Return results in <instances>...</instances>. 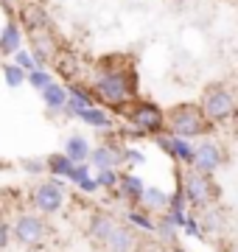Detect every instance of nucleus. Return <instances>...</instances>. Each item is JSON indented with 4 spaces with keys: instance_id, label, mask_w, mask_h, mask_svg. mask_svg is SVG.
<instances>
[{
    "instance_id": "obj_1",
    "label": "nucleus",
    "mask_w": 238,
    "mask_h": 252,
    "mask_svg": "<svg viewBox=\"0 0 238 252\" xmlns=\"http://www.w3.org/2000/svg\"><path fill=\"white\" fill-rule=\"evenodd\" d=\"M92 101H101L107 107L123 109L129 101L138 98V73L126 56H107L98 59L90 79Z\"/></svg>"
},
{
    "instance_id": "obj_2",
    "label": "nucleus",
    "mask_w": 238,
    "mask_h": 252,
    "mask_svg": "<svg viewBox=\"0 0 238 252\" xmlns=\"http://www.w3.org/2000/svg\"><path fill=\"white\" fill-rule=\"evenodd\" d=\"M213 124L202 115L199 104L193 101H182L165 112V132L174 137H185V140H193V137H205L210 135Z\"/></svg>"
},
{
    "instance_id": "obj_3",
    "label": "nucleus",
    "mask_w": 238,
    "mask_h": 252,
    "mask_svg": "<svg viewBox=\"0 0 238 252\" xmlns=\"http://www.w3.org/2000/svg\"><path fill=\"white\" fill-rule=\"evenodd\" d=\"M179 182H182V193H179V196H182L193 210H205V207H210V205H219L221 188H219V182L213 180V174L188 165L182 171V180Z\"/></svg>"
},
{
    "instance_id": "obj_4",
    "label": "nucleus",
    "mask_w": 238,
    "mask_h": 252,
    "mask_svg": "<svg viewBox=\"0 0 238 252\" xmlns=\"http://www.w3.org/2000/svg\"><path fill=\"white\" fill-rule=\"evenodd\" d=\"M199 109L213 126L227 124L230 118L236 115V95L224 81H210L199 95Z\"/></svg>"
},
{
    "instance_id": "obj_5",
    "label": "nucleus",
    "mask_w": 238,
    "mask_h": 252,
    "mask_svg": "<svg viewBox=\"0 0 238 252\" xmlns=\"http://www.w3.org/2000/svg\"><path fill=\"white\" fill-rule=\"evenodd\" d=\"M123 115L143 135H163L165 132V112L154 101H146V98L129 101L126 107H123Z\"/></svg>"
},
{
    "instance_id": "obj_6",
    "label": "nucleus",
    "mask_w": 238,
    "mask_h": 252,
    "mask_svg": "<svg viewBox=\"0 0 238 252\" xmlns=\"http://www.w3.org/2000/svg\"><path fill=\"white\" fill-rule=\"evenodd\" d=\"M11 235H14V241L23 250H39V247H45L51 227L42 219V213H37V210L34 213H20L14 227H11Z\"/></svg>"
},
{
    "instance_id": "obj_7",
    "label": "nucleus",
    "mask_w": 238,
    "mask_h": 252,
    "mask_svg": "<svg viewBox=\"0 0 238 252\" xmlns=\"http://www.w3.org/2000/svg\"><path fill=\"white\" fill-rule=\"evenodd\" d=\"M227 160H230V154H227V149H224V143H219V140H213V137H208V135L193 146L191 165L193 168H199V171L216 174L219 168L227 165Z\"/></svg>"
},
{
    "instance_id": "obj_8",
    "label": "nucleus",
    "mask_w": 238,
    "mask_h": 252,
    "mask_svg": "<svg viewBox=\"0 0 238 252\" xmlns=\"http://www.w3.org/2000/svg\"><path fill=\"white\" fill-rule=\"evenodd\" d=\"M64 185L59 180H45L39 182V185H34V190H31V207L37 210V213H42V216H54V213H59L64 207Z\"/></svg>"
},
{
    "instance_id": "obj_9",
    "label": "nucleus",
    "mask_w": 238,
    "mask_h": 252,
    "mask_svg": "<svg viewBox=\"0 0 238 252\" xmlns=\"http://www.w3.org/2000/svg\"><path fill=\"white\" fill-rule=\"evenodd\" d=\"M101 250L104 252H140L143 250V241H140V233L129 221L126 224L115 221V227L107 235V241L101 244Z\"/></svg>"
},
{
    "instance_id": "obj_10",
    "label": "nucleus",
    "mask_w": 238,
    "mask_h": 252,
    "mask_svg": "<svg viewBox=\"0 0 238 252\" xmlns=\"http://www.w3.org/2000/svg\"><path fill=\"white\" fill-rule=\"evenodd\" d=\"M87 160L95 165V168H118L123 162V146L115 143V140H104L98 149H92L87 154Z\"/></svg>"
},
{
    "instance_id": "obj_11",
    "label": "nucleus",
    "mask_w": 238,
    "mask_h": 252,
    "mask_svg": "<svg viewBox=\"0 0 238 252\" xmlns=\"http://www.w3.org/2000/svg\"><path fill=\"white\" fill-rule=\"evenodd\" d=\"M115 221L118 219L112 216L110 210H92L90 219H87V238H90L95 247H101V244L107 241V235H110V230L115 227Z\"/></svg>"
},
{
    "instance_id": "obj_12",
    "label": "nucleus",
    "mask_w": 238,
    "mask_h": 252,
    "mask_svg": "<svg viewBox=\"0 0 238 252\" xmlns=\"http://www.w3.org/2000/svg\"><path fill=\"white\" fill-rule=\"evenodd\" d=\"M143 180L140 177H135V174H118V185H115V190H120L123 193V199H126L129 205H138L140 196H143Z\"/></svg>"
},
{
    "instance_id": "obj_13",
    "label": "nucleus",
    "mask_w": 238,
    "mask_h": 252,
    "mask_svg": "<svg viewBox=\"0 0 238 252\" xmlns=\"http://www.w3.org/2000/svg\"><path fill=\"white\" fill-rule=\"evenodd\" d=\"M23 42V28H20L17 20H9L6 28L0 31V54H14Z\"/></svg>"
},
{
    "instance_id": "obj_14",
    "label": "nucleus",
    "mask_w": 238,
    "mask_h": 252,
    "mask_svg": "<svg viewBox=\"0 0 238 252\" xmlns=\"http://www.w3.org/2000/svg\"><path fill=\"white\" fill-rule=\"evenodd\" d=\"M138 205L146 207L149 213H165L168 210V193L160 188H143V196H140Z\"/></svg>"
},
{
    "instance_id": "obj_15",
    "label": "nucleus",
    "mask_w": 238,
    "mask_h": 252,
    "mask_svg": "<svg viewBox=\"0 0 238 252\" xmlns=\"http://www.w3.org/2000/svg\"><path fill=\"white\" fill-rule=\"evenodd\" d=\"M160 137V135H157ZM160 146H165L168 149V154H174L179 162H185V165H191V157H193V146L191 140H185V137H174L171 135V140H165V137H160Z\"/></svg>"
},
{
    "instance_id": "obj_16",
    "label": "nucleus",
    "mask_w": 238,
    "mask_h": 252,
    "mask_svg": "<svg viewBox=\"0 0 238 252\" xmlns=\"http://www.w3.org/2000/svg\"><path fill=\"white\" fill-rule=\"evenodd\" d=\"M64 154H67V160L70 162H84L87 160V154H90V143L84 140L82 135H70L67 137V146H64Z\"/></svg>"
},
{
    "instance_id": "obj_17",
    "label": "nucleus",
    "mask_w": 238,
    "mask_h": 252,
    "mask_svg": "<svg viewBox=\"0 0 238 252\" xmlns=\"http://www.w3.org/2000/svg\"><path fill=\"white\" fill-rule=\"evenodd\" d=\"M42 98H45L48 109H64V101H67V90H64L62 84H56V81H48L45 87H42Z\"/></svg>"
},
{
    "instance_id": "obj_18",
    "label": "nucleus",
    "mask_w": 238,
    "mask_h": 252,
    "mask_svg": "<svg viewBox=\"0 0 238 252\" xmlns=\"http://www.w3.org/2000/svg\"><path fill=\"white\" fill-rule=\"evenodd\" d=\"M76 115L82 118L84 124L95 126V129H110L112 126V118L107 115L101 107H87V109H82V112H76Z\"/></svg>"
},
{
    "instance_id": "obj_19",
    "label": "nucleus",
    "mask_w": 238,
    "mask_h": 252,
    "mask_svg": "<svg viewBox=\"0 0 238 252\" xmlns=\"http://www.w3.org/2000/svg\"><path fill=\"white\" fill-rule=\"evenodd\" d=\"M64 107H70V112H82V109H87V107H92V95H90V90H79V87H70L67 90V101H64Z\"/></svg>"
},
{
    "instance_id": "obj_20",
    "label": "nucleus",
    "mask_w": 238,
    "mask_h": 252,
    "mask_svg": "<svg viewBox=\"0 0 238 252\" xmlns=\"http://www.w3.org/2000/svg\"><path fill=\"white\" fill-rule=\"evenodd\" d=\"M45 165L51 168V174H64V177H70L76 162L67 160V154H51V157L45 160Z\"/></svg>"
},
{
    "instance_id": "obj_21",
    "label": "nucleus",
    "mask_w": 238,
    "mask_h": 252,
    "mask_svg": "<svg viewBox=\"0 0 238 252\" xmlns=\"http://www.w3.org/2000/svg\"><path fill=\"white\" fill-rule=\"evenodd\" d=\"M129 219H132L135 224L146 227V230H154V219H151V213H149L146 207H143V210H138V205H132V210H129Z\"/></svg>"
},
{
    "instance_id": "obj_22",
    "label": "nucleus",
    "mask_w": 238,
    "mask_h": 252,
    "mask_svg": "<svg viewBox=\"0 0 238 252\" xmlns=\"http://www.w3.org/2000/svg\"><path fill=\"white\" fill-rule=\"evenodd\" d=\"M95 185L115 190V185H118V168H98V180H95Z\"/></svg>"
},
{
    "instance_id": "obj_23",
    "label": "nucleus",
    "mask_w": 238,
    "mask_h": 252,
    "mask_svg": "<svg viewBox=\"0 0 238 252\" xmlns=\"http://www.w3.org/2000/svg\"><path fill=\"white\" fill-rule=\"evenodd\" d=\"M3 76H6V81H9L11 87H17V84L26 81V70L17 67V64H6V67H3Z\"/></svg>"
},
{
    "instance_id": "obj_24",
    "label": "nucleus",
    "mask_w": 238,
    "mask_h": 252,
    "mask_svg": "<svg viewBox=\"0 0 238 252\" xmlns=\"http://www.w3.org/2000/svg\"><path fill=\"white\" fill-rule=\"evenodd\" d=\"M26 81H31V87H37V90H42L48 81H51V76H48L42 67H37V70H31V73H26Z\"/></svg>"
},
{
    "instance_id": "obj_25",
    "label": "nucleus",
    "mask_w": 238,
    "mask_h": 252,
    "mask_svg": "<svg viewBox=\"0 0 238 252\" xmlns=\"http://www.w3.org/2000/svg\"><path fill=\"white\" fill-rule=\"evenodd\" d=\"M14 64L23 67V70H31L37 62H34V56H31V54H26V51H20V48H17V51H14Z\"/></svg>"
},
{
    "instance_id": "obj_26",
    "label": "nucleus",
    "mask_w": 238,
    "mask_h": 252,
    "mask_svg": "<svg viewBox=\"0 0 238 252\" xmlns=\"http://www.w3.org/2000/svg\"><path fill=\"white\" fill-rule=\"evenodd\" d=\"M9 244H11V227H9V221L0 219V252L6 250Z\"/></svg>"
},
{
    "instance_id": "obj_27",
    "label": "nucleus",
    "mask_w": 238,
    "mask_h": 252,
    "mask_svg": "<svg viewBox=\"0 0 238 252\" xmlns=\"http://www.w3.org/2000/svg\"><path fill=\"white\" fill-rule=\"evenodd\" d=\"M140 252H163V250H157V247H151V250H140Z\"/></svg>"
},
{
    "instance_id": "obj_28",
    "label": "nucleus",
    "mask_w": 238,
    "mask_h": 252,
    "mask_svg": "<svg viewBox=\"0 0 238 252\" xmlns=\"http://www.w3.org/2000/svg\"><path fill=\"white\" fill-rule=\"evenodd\" d=\"M3 3H17V0H3Z\"/></svg>"
},
{
    "instance_id": "obj_29",
    "label": "nucleus",
    "mask_w": 238,
    "mask_h": 252,
    "mask_svg": "<svg viewBox=\"0 0 238 252\" xmlns=\"http://www.w3.org/2000/svg\"><path fill=\"white\" fill-rule=\"evenodd\" d=\"M174 252H182V250H174Z\"/></svg>"
}]
</instances>
